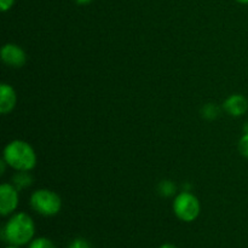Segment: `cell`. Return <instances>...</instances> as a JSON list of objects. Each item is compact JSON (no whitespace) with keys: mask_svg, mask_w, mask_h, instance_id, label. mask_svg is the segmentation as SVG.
<instances>
[{"mask_svg":"<svg viewBox=\"0 0 248 248\" xmlns=\"http://www.w3.org/2000/svg\"><path fill=\"white\" fill-rule=\"evenodd\" d=\"M35 234L33 219L27 213H15L2 229V239L14 246H24L29 244Z\"/></svg>","mask_w":248,"mask_h":248,"instance_id":"obj_1","label":"cell"},{"mask_svg":"<svg viewBox=\"0 0 248 248\" xmlns=\"http://www.w3.org/2000/svg\"><path fill=\"white\" fill-rule=\"evenodd\" d=\"M2 160L16 171H31L36 165V154L29 143L15 140L5 147Z\"/></svg>","mask_w":248,"mask_h":248,"instance_id":"obj_2","label":"cell"},{"mask_svg":"<svg viewBox=\"0 0 248 248\" xmlns=\"http://www.w3.org/2000/svg\"><path fill=\"white\" fill-rule=\"evenodd\" d=\"M31 206L39 215L52 217L61 211L62 201L55 191L48 190V189H39L31 194Z\"/></svg>","mask_w":248,"mask_h":248,"instance_id":"obj_3","label":"cell"},{"mask_svg":"<svg viewBox=\"0 0 248 248\" xmlns=\"http://www.w3.org/2000/svg\"><path fill=\"white\" fill-rule=\"evenodd\" d=\"M200 201L194 194L184 190L173 201V212L183 222H194L200 215Z\"/></svg>","mask_w":248,"mask_h":248,"instance_id":"obj_4","label":"cell"},{"mask_svg":"<svg viewBox=\"0 0 248 248\" xmlns=\"http://www.w3.org/2000/svg\"><path fill=\"white\" fill-rule=\"evenodd\" d=\"M18 189L14 184L4 183L0 186V213L1 216L11 215L16 211L19 202Z\"/></svg>","mask_w":248,"mask_h":248,"instance_id":"obj_5","label":"cell"},{"mask_svg":"<svg viewBox=\"0 0 248 248\" xmlns=\"http://www.w3.org/2000/svg\"><path fill=\"white\" fill-rule=\"evenodd\" d=\"M1 60L9 67L21 68L26 64L27 55L16 44H5L1 48Z\"/></svg>","mask_w":248,"mask_h":248,"instance_id":"obj_6","label":"cell"},{"mask_svg":"<svg viewBox=\"0 0 248 248\" xmlns=\"http://www.w3.org/2000/svg\"><path fill=\"white\" fill-rule=\"evenodd\" d=\"M17 102V94L14 87L9 84H1L0 86V113L9 114L14 110Z\"/></svg>","mask_w":248,"mask_h":248,"instance_id":"obj_7","label":"cell"},{"mask_svg":"<svg viewBox=\"0 0 248 248\" xmlns=\"http://www.w3.org/2000/svg\"><path fill=\"white\" fill-rule=\"evenodd\" d=\"M224 109L229 115L241 116L248 110V101L242 94H232L224 102Z\"/></svg>","mask_w":248,"mask_h":248,"instance_id":"obj_8","label":"cell"},{"mask_svg":"<svg viewBox=\"0 0 248 248\" xmlns=\"http://www.w3.org/2000/svg\"><path fill=\"white\" fill-rule=\"evenodd\" d=\"M33 183V177L29 174V171H17L14 176V186L18 190L28 188Z\"/></svg>","mask_w":248,"mask_h":248,"instance_id":"obj_9","label":"cell"},{"mask_svg":"<svg viewBox=\"0 0 248 248\" xmlns=\"http://www.w3.org/2000/svg\"><path fill=\"white\" fill-rule=\"evenodd\" d=\"M159 193L162 196H172L176 194V186L173 184V182L171 181H162L159 184Z\"/></svg>","mask_w":248,"mask_h":248,"instance_id":"obj_10","label":"cell"},{"mask_svg":"<svg viewBox=\"0 0 248 248\" xmlns=\"http://www.w3.org/2000/svg\"><path fill=\"white\" fill-rule=\"evenodd\" d=\"M201 113H202L203 118L207 119V120H215L219 115V109H218V107L216 104L208 103L203 107Z\"/></svg>","mask_w":248,"mask_h":248,"instance_id":"obj_11","label":"cell"},{"mask_svg":"<svg viewBox=\"0 0 248 248\" xmlns=\"http://www.w3.org/2000/svg\"><path fill=\"white\" fill-rule=\"evenodd\" d=\"M28 248H56L55 244L46 237H38L29 244Z\"/></svg>","mask_w":248,"mask_h":248,"instance_id":"obj_12","label":"cell"},{"mask_svg":"<svg viewBox=\"0 0 248 248\" xmlns=\"http://www.w3.org/2000/svg\"><path fill=\"white\" fill-rule=\"evenodd\" d=\"M239 150L245 157L248 159V133H245L239 142Z\"/></svg>","mask_w":248,"mask_h":248,"instance_id":"obj_13","label":"cell"},{"mask_svg":"<svg viewBox=\"0 0 248 248\" xmlns=\"http://www.w3.org/2000/svg\"><path fill=\"white\" fill-rule=\"evenodd\" d=\"M68 248H91L89 242L84 239H75L74 241L70 242Z\"/></svg>","mask_w":248,"mask_h":248,"instance_id":"obj_14","label":"cell"},{"mask_svg":"<svg viewBox=\"0 0 248 248\" xmlns=\"http://www.w3.org/2000/svg\"><path fill=\"white\" fill-rule=\"evenodd\" d=\"M15 0H0V9H1V11H7V10H10L12 7V5H14Z\"/></svg>","mask_w":248,"mask_h":248,"instance_id":"obj_15","label":"cell"},{"mask_svg":"<svg viewBox=\"0 0 248 248\" xmlns=\"http://www.w3.org/2000/svg\"><path fill=\"white\" fill-rule=\"evenodd\" d=\"M75 1H77L79 5H86V4H90L92 0H75Z\"/></svg>","mask_w":248,"mask_h":248,"instance_id":"obj_16","label":"cell"},{"mask_svg":"<svg viewBox=\"0 0 248 248\" xmlns=\"http://www.w3.org/2000/svg\"><path fill=\"white\" fill-rule=\"evenodd\" d=\"M159 248H177L174 245H171V244H165L162 245V246H160Z\"/></svg>","mask_w":248,"mask_h":248,"instance_id":"obj_17","label":"cell"},{"mask_svg":"<svg viewBox=\"0 0 248 248\" xmlns=\"http://www.w3.org/2000/svg\"><path fill=\"white\" fill-rule=\"evenodd\" d=\"M236 1L240 4H248V0H236Z\"/></svg>","mask_w":248,"mask_h":248,"instance_id":"obj_18","label":"cell"},{"mask_svg":"<svg viewBox=\"0 0 248 248\" xmlns=\"http://www.w3.org/2000/svg\"><path fill=\"white\" fill-rule=\"evenodd\" d=\"M244 131H245V133H248V123L246 124V125H245V127H244Z\"/></svg>","mask_w":248,"mask_h":248,"instance_id":"obj_19","label":"cell"},{"mask_svg":"<svg viewBox=\"0 0 248 248\" xmlns=\"http://www.w3.org/2000/svg\"><path fill=\"white\" fill-rule=\"evenodd\" d=\"M6 248H19L18 246H14V245H11V246H9V247H6Z\"/></svg>","mask_w":248,"mask_h":248,"instance_id":"obj_20","label":"cell"}]
</instances>
